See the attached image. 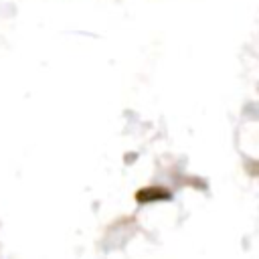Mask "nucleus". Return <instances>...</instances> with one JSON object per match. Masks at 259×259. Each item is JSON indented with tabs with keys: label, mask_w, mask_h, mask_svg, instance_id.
Listing matches in <instances>:
<instances>
[{
	"label": "nucleus",
	"mask_w": 259,
	"mask_h": 259,
	"mask_svg": "<svg viewBox=\"0 0 259 259\" xmlns=\"http://www.w3.org/2000/svg\"><path fill=\"white\" fill-rule=\"evenodd\" d=\"M172 194L170 190L162 188V186H146V188H140L136 192V200L140 204H146V202H160V200H170Z\"/></svg>",
	"instance_id": "f257e3e1"
}]
</instances>
